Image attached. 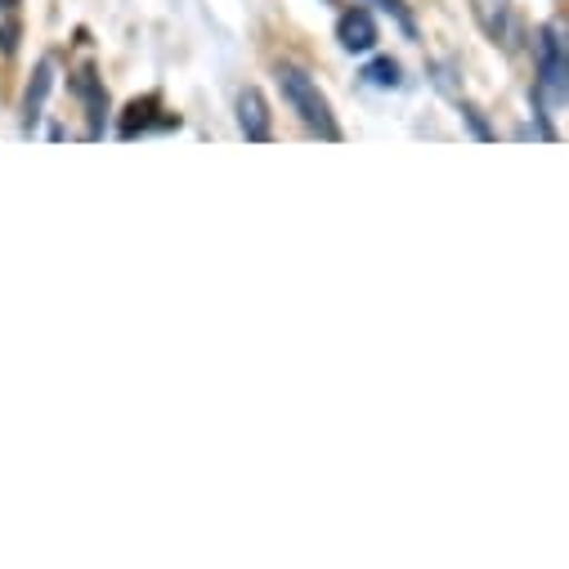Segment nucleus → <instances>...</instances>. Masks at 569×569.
Listing matches in <instances>:
<instances>
[{"mask_svg":"<svg viewBox=\"0 0 569 569\" xmlns=\"http://www.w3.org/2000/svg\"><path fill=\"white\" fill-rule=\"evenodd\" d=\"M278 86H282V99L292 103V112H297L315 134L341 139V126H337V117H332V103H328V94L310 81V72L282 63V68H278Z\"/></svg>","mask_w":569,"mask_h":569,"instance_id":"f257e3e1","label":"nucleus"},{"mask_svg":"<svg viewBox=\"0 0 569 569\" xmlns=\"http://www.w3.org/2000/svg\"><path fill=\"white\" fill-rule=\"evenodd\" d=\"M542 90L556 99H569V32L565 23L542 32Z\"/></svg>","mask_w":569,"mask_h":569,"instance_id":"f03ea898","label":"nucleus"},{"mask_svg":"<svg viewBox=\"0 0 569 569\" xmlns=\"http://www.w3.org/2000/svg\"><path fill=\"white\" fill-rule=\"evenodd\" d=\"M337 41H341V50H350V54H368L381 37H377V23H372V14L368 10H346L341 19H337Z\"/></svg>","mask_w":569,"mask_h":569,"instance_id":"7ed1b4c3","label":"nucleus"},{"mask_svg":"<svg viewBox=\"0 0 569 569\" xmlns=\"http://www.w3.org/2000/svg\"><path fill=\"white\" fill-rule=\"evenodd\" d=\"M238 126H242V134L251 139V144H264L269 139V108H264V94L256 86L238 90Z\"/></svg>","mask_w":569,"mask_h":569,"instance_id":"20e7f679","label":"nucleus"},{"mask_svg":"<svg viewBox=\"0 0 569 569\" xmlns=\"http://www.w3.org/2000/svg\"><path fill=\"white\" fill-rule=\"evenodd\" d=\"M54 54H46L41 63H37V72H32V86H28V94H23V126L32 130L37 121H41V108H46V94H50V86H54Z\"/></svg>","mask_w":569,"mask_h":569,"instance_id":"39448f33","label":"nucleus"},{"mask_svg":"<svg viewBox=\"0 0 569 569\" xmlns=\"http://www.w3.org/2000/svg\"><path fill=\"white\" fill-rule=\"evenodd\" d=\"M23 41V10L19 0H0V54H14Z\"/></svg>","mask_w":569,"mask_h":569,"instance_id":"423d86ee","label":"nucleus"},{"mask_svg":"<svg viewBox=\"0 0 569 569\" xmlns=\"http://www.w3.org/2000/svg\"><path fill=\"white\" fill-rule=\"evenodd\" d=\"M72 90H77V94L90 103V117H94V134H103V121H99V117H103V108H108V94H103V86L94 81V72H90V68H86V72H77V77H72Z\"/></svg>","mask_w":569,"mask_h":569,"instance_id":"0eeeda50","label":"nucleus"},{"mask_svg":"<svg viewBox=\"0 0 569 569\" xmlns=\"http://www.w3.org/2000/svg\"><path fill=\"white\" fill-rule=\"evenodd\" d=\"M363 77H368V86H381V90L403 86V77H399V63H395V59H372V63L363 68Z\"/></svg>","mask_w":569,"mask_h":569,"instance_id":"6e6552de","label":"nucleus"},{"mask_svg":"<svg viewBox=\"0 0 569 569\" xmlns=\"http://www.w3.org/2000/svg\"><path fill=\"white\" fill-rule=\"evenodd\" d=\"M346 6H381V10H390V14H395V19H399L408 32H412V19H408V10L399 6V0H346Z\"/></svg>","mask_w":569,"mask_h":569,"instance_id":"1a4fd4ad","label":"nucleus"}]
</instances>
